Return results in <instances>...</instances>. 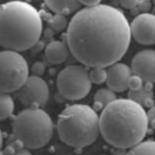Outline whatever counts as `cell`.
<instances>
[{
	"instance_id": "18",
	"label": "cell",
	"mask_w": 155,
	"mask_h": 155,
	"mask_svg": "<svg viewBox=\"0 0 155 155\" xmlns=\"http://www.w3.org/2000/svg\"><path fill=\"white\" fill-rule=\"evenodd\" d=\"M90 81L92 83L100 85L106 81L107 72L106 68L102 67H94L92 68V70L88 71Z\"/></svg>"
},
{
	"instance_id": "16",
	"label": "cell",
	"mask_w": 155,
	"mask_h": 155,
	"mask_svg": "<svg viewBox=\"0 0 155 155\" xmlns=\"http://www.w3.org/2000/svg\"><path fill=\"white\" fill-rule=\"evenodd\" d=\"M14 108V101L9 93L0 91V121L12 116Z\"/></svg>"
},
{
	"instance_id": "19",
	"label": "cell",
	"mask_w": 155,
	"mask_h": 155,
	"mask_svg": "<svg viewBox=\"0 0 155 155\" xmlns=\"http://www.w3.org/2000/svg\"><path fill=\"white\" fill-rule=\"evenodd\" d=\"M143 82L144 81L142 80L140 77L137 74H131L130 77L129 78L128 83H127L128 89L131 91H137V90L140 89L143 86Z\"/></svg>"
},
{
	"instance_id": "14",
	"label": "cell",
	"mask_w": 155,
	"mask_h": 155,
	"mask_svg": "<svg viewBox=\"0 0 155 155\" xmlns=\"http://www.w3.org/2000/svg\"><path fill=\"white\" fill-rule=\"evenodd\" d=\"M116 99V94L109 88L99 89L94 95L93 109L95 111H100Z\"/></svg>"
},
{
	"instance_id": "2",
	"label": "cell",
	"mask_w": 155,
	"mask_h": 155,
	"mask_svg": "<svg viewBox=\"0 0 155 155\" xmlns=\"http://www.w3.org/2000/svg\"><path fill=\"white\" fill-rule=\"evenodd\" d=\"M148 127L143 106L130 99H116L102 109L99 116L103 139L120 149L131 148L143 141Z\"/></svg>"
},
{
	"instance_id": "12",
	"label": "cell",
	"mask_w": 155,
	"mask_h": 155,
	"mask_svg": "<svg viewBox=\"0 0 155 155\" xmlns=\"http://www.w3.org/2000/svg\"><path fill=\"white\" fill-rule=\"evenodd\" d=\"M70 53L68 44L60 41H51L45 48L47 60L53 64H61L65 62Z\"/></svg>"
},
{
	"instance_id": "26",
	"label": "cell",
	"mask_w": 155,
	"mask_h": 155,
	"mask_svg": "<svg viewBox=\"0 0 155 155\" xmlns=\"http://www.w3.org/2000/svg\"><path fill=\"white\" fill-rule=\"evenodd\" d=\"M9 155H32V153H31V152L30 151V150H29V149L24 147V148H23V149H20V150H16V152L11 153V154H9Z\"/></svg>"
},
{
	"instance_id": "21",
	"label": "cell",
	"mask_w": 155,
	"mask_h": 155,
	"mask_svg": "<svg viewBox=\"0 0 155 155\" xmlns=\"http://www.w3.org/2000/svg\"><path fill=\"white\" fill-rule=\"evenodd\" d=\"M147 116L148 126H150L153 130H155V106L150 108L147 113Z\"/></svg>"
},
{
	"instance_id": "24",
	"label": "cell",
	"mask_w": 155,
	"mask_h": 155,
	"mask_svg": "<svg viewBox=\"0 0 155 155\" xmlns=\"http://www.w3.org/2000/svg\"><path fill=\"white\" fill-rule=\"evenodd\" d=\"M32 71L34 73V75L40 76L41 74H43L45 71V66L42 62H36L33 65Z\"/></svg>"
},
{
	"instance_id": "28",
	"label": "cell",
	"mask_w": 155,
	"mask_h": 155,
	"mask_svg": "<svg viewBox=\"0 0 155 155\" xmlns=\"http://www.w3.org/2000/svg\"><path fill=\"white\" fill-rule=\"evenodd\" d=\"M99 155H107V154H99Z\"/></svg>"
},
{
	"instance_id": "1",
	"label": "cell",
	"mask_w": 155,
	"mask_h": 155,
	"mask_svg": "<svg viewBox=\"0 0 155 155\" xmlns=\"http://www.w3.org/2000/svg\"><path fill=\"white\" fill-rule=\"evenodd\" d=\"M130 23L116 8L99 4L77 11L67 30L70 52L80 63L107 68L118 62L130 44Z\"/></svg>"
},
{
	"instance_id": "7",
	"label": "cell",
	"mask_w": 155,
	"mask_h": 155,
	"mask_svg": "<svg viewBox=\"0 0 155 155\" xmlns=\"http://www.w3.org/2000/svg\"><path fill=\"white\" fill-rule=\"evenodd\" d=\"M88 71L84 66L69 65L61 71L57 78L58 92L69 100H80L92 89Z\"/></svg>"
},
{
	"instance_id": "9",
	"label": "cell",
	"mask_w": 155,
	"mask_h": 155,
	"mask_svg": "<svg viewBox=\"0 0 155 155\" xmlns=\"http://www.w3.org/2000/svg\"><path fill=\"white\" fill-rule=\"evenodd\" d=\"M131 37L142 45L155 44V15L143 12L136 16L130 24Z\"/></svg>"
},
{
	"instance_id": "17",
	"label": "cell",
	"mask_w": 155,
	"mask_h": 155,
	"mask_svg": "<svg viewBox=\"0 0 155 155\" xmlns=\"http://www.w3.org/2000/svg\"><path fill=\"white\" fill-rule=\"evenodd\" d=\"M127 155H155V140L141 141L131 147Z\"/></svg>"
},
{
	"instance_id": "6",
	"label": "cell",
	"mask_w": 155,
	"mask_h": 155,
	"mask_svg": "<svg viewBox=\"0 0 155 155\" xmlns=\"http://www.w3.org/2000/svg\"><path fill=\"white\" fill-rule=\"evenodd\" d=\"M29 77L27 61L12 50L0 51V91L11 93L18 91Z\"/></svg>"
},
{
	"instance_id": "23",
	"label": "cell",
	"mask_w": 155,
	"mask_h": 155,
	"mask_svg": "<svg viewBox=\"0 0 155 155\" xmlns=\"http://www.w3.org/2000/svg\"><path fill=\"white\" fill-rule=\"evenodd\" d=\"M119 2L122 7L130 9L137 6L139 0H119Z\"/></svg>"
},
{
	"instance_id": "5",
	"label": "cell",
	"mask_w": 155,
	"mask_h": 155,
	"mask_svg": "<svg viewBox=\"0 0 155 155\" xmlns=\"http://www.w3.org/2000/svg\"><path fill=\"white\" fill-rule=\"evenodd\" d=\"M53 122L41 108H28L19 113L12 124V134L24 147L37 150L46 146L52 138Z\"/></svg>"
},
{
	"instance_id": "15",
	"label": "cell",
	"mask_w": 155,
	"mask_h": 155,
	"mask_svg": "<svg viewBox=\"0 0 155 155\" xmlns=\"http://www.w3.org/2000/svg\"><path fill=\"white\" fill-rule=\"evenodd\" d=\"M145 85H143L140 89L137 91H131L130 90L128 93V99L137 102L140 105L143 106L145 102L147 99L153 98V83L145 82Z\"/></svg>"
},
{
	"instance_id": "27",
	"label": "cell",
	"mask_w": 155,
	"mask_h": 155,
	"mask_svg": "<svg viewBox=\"0 0 155 155\" xmlns=\"http://www.w3.org/2000/svg\"><path fill=\"white\" fill-rule=\"evenodd\" d=\"M2 144H3V137H2V131H1V129H0V151L2 150Z\"/></svg>"
},
{
	"instance_id": "20",
	"label": "cell",
	"mask_w": 155,
	"mask_h": 155,
	"mask_svg": "<svg viewBox=\"0 0 155 155\" xmlns=\"http://www.w3.org/2000/svg\"><path fill=\"white\" fill-rule=\"evenodd\" d=\"M51 23L54 30H58V31H61L65 27L66 24H67V20L64 15L56 14V16L53 17Z\"/></svg>"
},
{
	"instance_id": "4",
	"label": "cell",
	"mask_w": 155,
	"mask_h": 155,
	"mask_svg": "<svg viewBox=\"0 0 155 155\" xmlns=\"http://www.w3.org/2000/svg\"><path fill=\"white\" fill-rule=\"evenodd\" d=\"M57 128L63 143L74 148L85 147L92 144L100 134L99 116L91 106L71 105L58 116Z\"/></svg>"
},
{
	"instance_id": "22",
	"label": "cell",
	"mask_w": 155,
	"mask_h": 155,
	"mask_svg": "<svg viewBox=\"0 0 155 155\" xmlns=\"http://www.w3.org/2000/svg\"><path fill=\"white\" fill-rule=\"evenodd\" d=\"M138 9L142 13L143 12H148L151 8V2L150 0H139L137 4Z\"/></svg>"
},
{
	"instance_id": "25",
	"label": "cell",
	"mask_w": 155,
	"mask_h": 155,
	"mask_svg": "<svg viewBox=\"0 0 155 155\" xmlns=\"http://www.w3.org/2000/svg\"><path fill=\"white\" fill-rule=\"evenodd\" d=\"M102 1V0H79L80 3L81 5H85L86 7H91V6L99 5Z\"/></svg>"
},
{
	"instance_id": "8",
	"label": "cell",
	"mask_w": 155,
	"mask_h": 155,
	"mask_svg": "<svg viewBox=\"0 0 155 155\" xmlns=\"http://www.w3.org/2000/svg\"><path fill=\"white\" fill-rule=\"evenodd\" d=\"M48 83L40 76H29L23 86L17 91L18 99L28 108H41L49 99Z\"/></svg>"
},
{
	"instance_id": "10",
	"label": "cell",
	"mask_w": 155,
	"mask_h": 155,
	"mask_svg": "<svg viewBox=\"0 0 155 155\" xmlns=\"http://www.w3.org/2000/svg\"><path fill=\"white\" fill-rule=\"evenodd\" d=\"M131 71L144 82H155V50L145 49L139 51L133 58Z\"/></svg>"
},
{
	"instance_id": "13",
	"label": "cell",
	"mask_w": 155,
	"mask_h": 155,
	"mask_svg": "<svg viewBox=\"0 0 155 155\" xmlns=\"http://www.w3.org/2000/svg\"><path fill=\"white\" fill-rule=\"evenodd\" d=\"M47 6L56 14L70 15L78 11L81 4L79 0H44Z\"/></svg>"
},
{
	"instance_id": "3",
	"label": "cell",
	"mask_w": 155,
	"mask_h": 155,
	"mask_svg": "<svg viewBox=\"0 0 155 155\" xmlns=\"http://www.w3.org/2000/svg\"><path fill=\"white\" fill-rule=\"evenodd\" d=\"M41 16L28 2L15 0L0 5V46L8 50L27 51L40 40Z\"/></svg>"
},
{
	"instance_id": "11",
	"label": "cell",
	"mask_w": 155,
	"mask_h": 155,
	"mask_svg": "<svg viewBox=\"0 0 155 155\" xmlns=\"http://www.w3.org/2000/svg\"><path fill=\"white\" fill-rule=\"evenodd\" d=\"M106 68L107 72L106 82L108 88L115 92H123L128 89V79L132 74L130 68L126 64L116 62Z\"/></svg>"
}]
</instances>
